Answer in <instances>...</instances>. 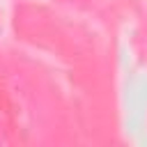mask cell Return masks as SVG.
I'll return each mask as SVG.
<instances>
[]
</instances>
